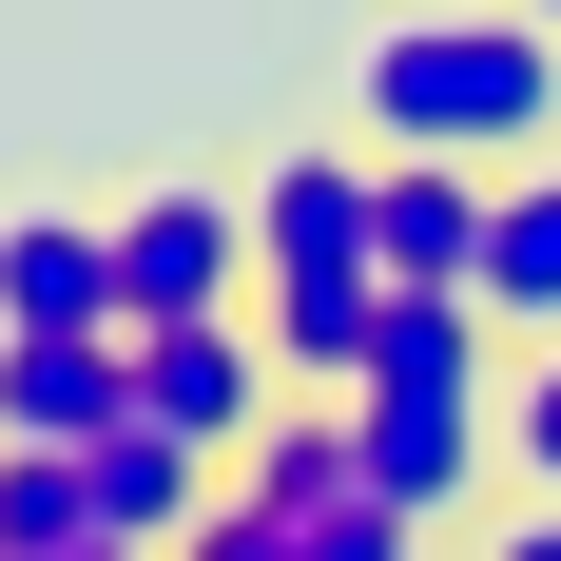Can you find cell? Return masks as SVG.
<instances>
[{"mask_svg":"<svg viewBox=\"0 0 561 561\" xmlns=\"http://www.w3.org/2000/svg\"><path fill=\"white\" fill-rule=\"evenodd\" d=\"M0 561H98V465L0 446Z\"/></svg>","mask_w":561,"mask_h":561,"instance_id":"obj_8","label":"cell"},{"mask_svg":"<svg viewBox=\"0 0 561 561\" xmlns=\"http://www.w3.org/2000/svg\"><path fill=\"white\" fill-rule=\"evenodd\" d=\"M484 330H504V348H561V156L504 174V232H484Z\"/></svg>","mask_w":561,"mask_h":561,"instance_id":"obj_7","label":"cell"},{"mask_svg":"<svg viewBox=\"0 0 561 561\" xmlns=\"http://www.w3.org/2000/svg\"><path fill=\"white\" fill-rule=\"evenodd\" d=\"M272 407H290V368H272V330H252V310H232V330H136V426L252 465V426H272Z\"/></svg>","mask_w":561,"mask_h":561,"instance_id":"obj_4","label":"cell"},{"mask_svg":"<svg viewBox=\"0 0 561 561\" xmlns=\"http://www.w3.org/2000/svg\"><path fill=\"white\" fill-rule=\"evenodd\" d=\"M136 426V330H78V348H0V446H58L98 465Z\"/></svg>","mask_w":561,"mask_h":561,"instance_id":"obj_6","label":"cell"},{"mask_svg":"<svg viewBox=\"0 0 561 561\" xmlns=\"http://www.w3.org/2000/svg\"><path fill=\"white\" fill-rule=\"evenodd\" d=\"M523 20H542V39H561V0H523Z\"/></svg>","mask_w":561,"mask_h":561,"instance_id":"obj_11","label":"cell"},{"mask_svg":"<svg viewBox=\"0 0 561 561\" xmlns=\"http://www.w3.org/2000/svg\"><path fill=\"white\" fill-rule=\"evenodd\" d=\"M504 484H523V504H561V348H523V368H504Z\"/></svg>","mask_w":561,"mask_h":561,"instance_id":"obj_9","label":"cell"},{"mask_svg":"<svg viewBox=\"0 0 561 561\" xmlns=\"http://www.w3.org/2000/svg\"><path fill=\"white\" fill-rule=\"evenodd\" d=\"M78 330H116V214L0 194V348H78Z\"/></svg>","mask_w":561,"mask_h":561,"instance_id":"obj_3","label":"cell"},{"mask_svg":"<svg viewBox=\"0 0 561 561\" xmlns=\"http://www.w3.org/2000/svg\"><path fill=\"white\" fill-rule=\"evenodd\" d=\"M98 561H136V542H98Z\"/></svg>","mask_w":561,"mask_h":561,"instance_id":"obj_12","label":"cell"},{"mask_svg":"<svg viewBox=\"0 0 561 561\" xmlns=\"http://www.w3.org/2000/svg\"><path fill=\"white\" fill-rule=\"evenodd\" d=\"M484 232H504V174L368 156V252H388V290H465V310H484Z\"/></svg>","mask_w":561,"mask_h":561,"instance_id":"obj_5","label":"cell"},{"mask_svg":"<svg viewBox=\"0 0 561 561\" xmlns=\"http://www.w3.org/2000/svg\"><path fill=\"white\" fill-rule=\"evenodd\" d=\"M348 116L368 156H465V174H542L561 156V39L523 0H446V20H388L348 58Z\"/></svg>","mask_w":561,"mask_h":561,"instance_id":"obj_1","label":"cell"},{"mask_svg":"<svg viewBox=\"0 0 561 561\" xmlns=\"http://www.w3.org/2000/svg\"><path fill=\"white\" fill-rule=\"evenodd\" d=\"M232 310H252V194L214 174L116 194V330H232Z\"/></svg>","mask_w":561,"mask_h":561,"instance_id":"obj_2","label":"cell"},{"mask_svg":"<svg viewBox=\"0 0 561 561\" xmlns=\"http://www.w3.org/2000/svg\"><path fill=\"white\" fill-rule=\"evenodd\" d=\"M465 561H561V504H523V523H465Z\"/></svg>","mask_w":561,"mask_h":561,"instance_id":"obj_10","label":"cell"}]
</instances>
